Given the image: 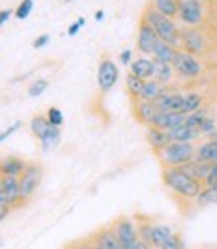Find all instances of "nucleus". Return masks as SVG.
Wrapping results in <instances>:
<instances>
[{
	"label": "nucleus",
	"mask_w": 217,
	"mask_h": 249,
	"mask_svg": "<svg viewBox=\"0 0 217 249\" xmlns=\"http://www.w3.org/2000/svg\"><path fill=\"white\" fill-rule=\"evenodd\" d=\"M177 4H179L177 18L185 26L195 28L197 24H201V20H203V2L201 0H177Z\"/></svg>",
	"instance_id": "obj_7"
},
{
	"label": "nucleus",
	"mask_w": 217,
	"mask_h": 249,
	"mask_svg": "<svg viewBox=\"0 0 217 249\" xmlns=\"http://www.w3.org/2000/svg\"><path fill=\"white\" fill-rule=\"evenodd\" d=\"M195 159L203 163H217V141L209 139V141L195 147Z\"/></svg>",
	"instance_id": "obj_23"
},
{
	"label": "nucleus",
	"mask_w": 217,
	"mask_h": 249,
	"mask_svg": "<svg viewBox=\"0 0 217 249\" xmlns=\"http://www.w3.org/2000/svg\"><path fill=\"white\" fill-rule=\"evenodd\" d=\"M129 249H153V247H151L149 243H145L143 239H139V241H135V243H133Z\"/></svg>",
	"instance_id": "obj_46"
},
{
	"label": "nucleus",
	"mask_w": 217,
	"mask_h": 249,
	"mask_svg": "<svg viewBox=\"0 0 217 249\" xmlns=\"http://www.w3.org/2000/svg\"><path fill=\"white\" fill-rule=\"evenodd\" d=\"M113 231V235L117 237V241L121 243L123 249H129L135 241H139V229H137V221L133 217H117V219L108 225Z\"/></svg>",
	"instance_id": "obj_5"
},
{
	"label": "nucleus",
	"mask_w": 217,
	"mask_h": 249,
	"mask_svg": "<svg viewBox=\"0 0 217 249\" xmlns=\"http://www.w3.org/2000/svg\"><path fill=\"white\" fill-rule=\"evenodd\" d=\"M185 117L187 115H183V113H157V117H155L153 123H151V127H157V129L169 133L175 127H179V124H183Z\"/></svg>",
	"instance_id": "obj_15"
},
{
	"label": "nucleus",
	"mask_w": 217,
	"mask_h": 249,
	"mask_svg": "<svg viewBox=\"0 0 217 249\" xmlns=\"http://www.w3.org/2000/svg\"><path fill=\"white\" fill-rule=\"evenodd\" d=\"M163 185L167 187L173 195H177L183 201H193L199 197L201 189H203V183L189 177L181 167H167L163 169Z\"/></svg>",
	"instance_id": "obj_1"
},
{
	"label": "nucleus",
	"mask_w": 217,
	"mask_h": 249,
	"mask_svg": "<svg viewBox=\"0 0 217 249\" xmlns=\"http://www.w3.org/2000/svg\"><path fill=\"white\" fill-rule=\"evenodd\" d=\"M20 181V201L22 205L26 201L33 199V195L38 191V187L42 183V165L38 161H28L24 173L18 177Z\"/></svg>",
	"instance_id": "obj_4"
},
{
	"label": "nucleus",
	"mask_w": 217,
	"mask_h": 249,
	"mask_svg": "<svg viewBox=\"0 0 217 249\" xmlns=\"http://www.w3.org/2000/svg\"><path fill=\"white\" fill-rule=\"evenodd\" d=\"M85 22H87V20H85V18L81 17L79 20H76V22H72V24L69 26V30H67V35H69V36H74V35H76V33H79V30H81V28L85 26Z\"/></svg>",
	"instance_id": "obj_41"
},
{
	"label": "nucleus",
	"mask_w": 217,
	"mask_h": 249,
	"mask_svg": "<svg viewBox=\"0 0 217 249\" xmlns=\"http://www.w3.org/2000/svg\"><path fill=\"white\" fill-rule=\"evenodd\" d=\"M14 17V8H4V10H0V26H4L8 22V18Z\"/></svg>",
	"instance_id": "obj_44"
},
{
	"label": "nucleus",
	"mask_w": 217,
	"mask_h": 249,
	"mask_svg": "<svg viewBox=\"0 0 217 249\" xmlns=\"http://www.w3.org/2000/svg\"><path fill=\"white\" fill-rule=\"evenodd\" d=\"M157 107H155V103H147V101H135L133 103V115L139 123L147 124V127H151L153 119L157 117Z\"/></svg>",
	"instance_id": "obj_16"
},
{
	"label": "nucleus",
	"mask_w": 217,
	"mask_h": 249,
	"mask_svg": "<svg viewBox=\"0 0 217 249\" xmlns=\"http://www.w3.org/2000/svg\"><path fill=\"white\" fill-rule=\"evenodd\" d=\"M161 38L157 36V33L147 24V22H139V30H137V49L141 54H153L155 46H157Z\"/></svg>",
	"instance_id": "obj_10"
},
{
	"label": "nucleus",
	"mask_w": 217,
	"mask_h": 249,
	"mask_svg": "<svg viewBox=\"0 0 217 249\" xmlns=\"http://www.w3.org/2000/svg\"><path fill=\"white\" fill-rule=\"evenodd\" d=\"M181 169H183V171H185V173H187L189 177H193V179H197V181L203 183V181H205V177L209 175L211 163H203V161H197V159H193V161H189V163L181 165Z\"/></svg>",
	"instance_id": "obj_22"
},
{
	"label": "nucleus",
	"mask_w": 217,
	"mask_h": 249,
	"mask_svg": "<svg viewBox=\"0 0 217 249\" xmlns=\"http://www.w3.org/2000/svg\"><path fill=\"white\" fill-rule=\"evenodd\" d=\"M49 40H51V36L49 35H40V36H36L35 38V42H33V49H42V46H46V44H49Z\"/></svg>",
	"instance_id": "obj_43"
},
{
	"label": "nucleus",
	"mask_w": 217,
	"mask_h": 249,
	"mask_svg": "<svg viewBox=\"0 0 217 249\" xmlns=\"http://www.w3.org/2000/svg\"><path fill=\"white\" fill-rule=\"evenodd\" d=\"M0 243H2V241H0Z\"/></svg>",
	"instance_id": "obj_51"
},
{
	"label": "nucleus",
	"mask_w": 217,
	"mask_h": 249,
	"mask_svg": "<svg viewBox=\"0 0 217 249\" xmlns=\"http://www.w3.org/2000/svg\"><path fill=\"white\" fill-rule=\"evenodd\" d=\"M95 18H97V20H99V22H101V20H103V18H105V12H103V10H99V12H97V14H95Z\"/></svg>",
	"instance_id": "obj_47"
},
{
	"label": "nucleus",
	"mask_w": 217,
	"mask_h": 249,
	"mask_svg": "<svg viewBox=\"0 0 217 249\" xmlns=\"http://www.w3.org/2000/svg\"><path fill=\"white\" fill-rule=\"evenodd\" d=\"M131 74H135L141 81H151L153 79V58L139 56L131 62Z\"/></svg>",
	"instance_id": "obj_20"
},
{
	"label": "nucleus",
	"mask_w": 217,
	"mask_h": 249,
	"mask_svg": "<svg viewBox=\"0 0 217 249\" xmlns=\"http://www.w3.org/2000/svg\"><path fill=\"white\" fill-rule=\"evenodd\" d=\"M28 127H30V133H33V135L38 139V141H40V139L44 137V133L49 131L51 124H49V119H46L44 113H36L33 119H30V124H28Z\"/></svg>",
	"instance_id": "obj_27"
},
{
	"label": "nucleus",
	"mask_w": 217,
	"mask_h": 249,
	"mask_svg": "<svg viewBox=\"0 0 217 249\" xmlns=\"http://www.w3.org/2000/svg\"><path fill=\"white\" fill-rule=\"evenodd\" d=\"M63 2H65V4H71V2H72V0H63Z\"/></svg>",
	"instance_id": "obj_49"
},
{
	"label": "nucleus",
	"mask_w": 217,
	"mask_h": 249,
	"mask_svg": "<svg viewBox=\"0 0 217 249\" xmlns=\"http://www.w3.org/2000/svg\"><path fill=\"white\" fill-rule=\"evenodd\" d=\"M173 69H175V74H179L181 79H187V81L197 79L201 71H203L197 56L191 53H185V51H177V56L173 60Z\"/></svg>",
	"instance_id": "obj_6"
},
{
	"label": "nucleus",
	"mask_w": 217,
	"mask_h": 249,
	"mask_svg": "<svg viewBox=\"0 0 217 249\" xmlns=\"http://www.w3.org/2000/svg\"><path fill=\"white\" fill-rule=\"evenodd\" d=\"M173 76H175V69L173 65H169V62H161L157 58H153V79L161 83V85H169L173 81Z\"/></svg>",
	"instance_id": "obj_19"
},
{
	"label": "nucleus",
	"mask_w": 217,
	"mask_h": 249,
	"mask_svg": "<svg viewBox=\"0 0 217 249\" xmlns=\"http://www.w3.org/2000/svg\"><path fill=\"white\" fill-rule=\"evenodd\" d=\"M125 87H127V95L131 97V101L135 103V101H141V92H143V87H145V81H141V79H137L135 74H127V83H125Z\"/></svg>",
	"instance_id": "obj_30"
},
{
	"label": "nucleus",
	"mask_w": 217,
	"mask_h": 249,
	"mask_svg": "<svg viewBox=\"0 0 217 249\" xmlns=\"http://www.w3.org/2000/svg\"><path fill=\"white\" fill-rule=\"evenodd\" d=\"M181 46L185 53H191V54H201L207 49V38L203 33H199L197 28L191 26H185L181 30Z\"/></svg>",
	"instance_id": "obj_9"
},
{
	"label": "nucleus",
	"mask_w": 217,
	"mask_h": 249,
	"mask_svg": "<svg viewBox=\"0 0 217 249\" xmlns=\"http://www.w3.org/2000/svg\"><path fill=\"white\" fill-rule=\"evenodd\" d=\"M20 127H22V123H20V121H17V123H14V124H10V127H8V129H4L2 133H0V143H4V141H6V139H8V137H12V135H14V133H17V131H18Z\"/></svg>",
	"instance_id": "obj_40"
},
{
	"label": "nucleus",
	"mask_w": 217,
	"mask_h": 249,
	"mask_svg": "<svg viewBox=\"0 0 217 249\" xmlns=\"http://www.w3.org/2000/svg\"><path fill=\"white\" fill-rule=\"evenodd\" d=\"M201 2H203V0H201Z\"/></svg>",
	"instance_id": "obj_50"
},
{
	"label": "nucleus",
	"mask_w": 217,
	"mask_h": 249,
	"mask_svg": "<svg viewBox=\"0 0 217 249\" xmlns=\"http://www.w3.org/2000/svg\"><path fill=\"white\" fill-rule=\"evenodd\" d=\"M2 195H4V201L12 209H17V207L22 205L18 177H2Z\"/></svg>",
	"instance_id": "obj_13"
},
{
	"label": "nucleus",
	"mask_w": 217,
	"mask_h": 249,
	"mask_svg": "<svg viewBox=\"0 0 217 249\" xmlns=\"http://www.w3.org/2000/svg\"><path fill=\"white\" fill-rule=\"evenodd\" d=\"M215 185H217V163H211L209 175L205 177V181H203V187H215Z\"/></svg>",
	"instance_id": "obj_39"
},
{
	"label": "nucleus",
	"mask_w": 217,
	"mask_h": 249,
	"mask_svg": "<svg viewBox=\"0 0 217 249\" xmlns=\"http://www.w3.org/2000/svg\"><path fill=\"white\" fill-rule=\"evenodd\" d=\"M10 211H12V207L8 203H0V221H4Z\"/></svg>",
	"instance_id": "obj_45"
},
{
	"label": "nucleus",
	"mask_w": 217,
	"mask_h": 249,
	"mask_svg": "<svg viewBox=\"0 0 217 249\" xmlns=\"http://www.w3.org/2000/svg\"><path fill=\"white\" fill-rule=\"evenodd\" d=\"M143 22H147L155 33H157V36L167 42V44H171L173 49H181V30L175 22V18H169L165 17V14L157 12L151 4H147V8L143 10Z\"/></svg>",
	"instance_id": "obj_2"
},
{
	"label": "nucleus",
	"mask_w": 217,
	"mask_h": 249,
	"mask_svg": "<svg viewBox=\"0 0 217 249\" xmlns=\"http://www.w3.org/2000/svg\"><path fill=\"white\" fill-rule=\"evenodd\" d=\"M119 81V67L115 65L113 58H101L99 62V69H97V83H99V89L101 92H108Z\"/></svg>",
	"instance_id": "obj_8"
},
{
	"label": "nucleus",
	"mask_w": 217,
	"mask_h": 249,
	"mask_svg": "<svg viewBox=\"0 0 217 249\" xmlns=\"http://www.w3.org/2000/svg\"><path fill=\"white\" fill-rule=\"evenodd\" d=\"M28 161L17 157V155H6L0 157V177H20L24 173Z\"/></svg>",
	"instance_id": "obj_12"
},
{
	"label": "nucleus",
	"mask_w": 217,
	"mask_h": 249,
	"mask_svg": "<svg viewBox=\"0 0 217 249\" xmlns=\"http://www.w3.org/2000/svg\"><path fill=\"white\" fill-rule=\"evenodd\" d=\"M201 105H203V99H201L199 92H187L183 95V115H191V113H197L201 111Z\"/></svg>",
	"instance_id": "obj_29"
},
{
	"label": "nucleus",
	"mask_w": 217,
	"mask_h": 249,
	"mask_svg": "<svg viewBox=\"0 0 217 249\" xmlns=\"http://www.w3.org/2000/svg\"><path fill=\"white\" fill-rule=\"evenodd\" d=\"M211 139H213V141H217V131H215V133L211 135Z\"/></svg>",
	"instance_id": "obj_48"
},
{
	"label": "nucleus",
	"mask_w": 217,
	"mask_h": 249,
	"mask_svg": "<svg viewBox=\"0 0 217 249\" xmlns=\"http://www.w3.org/2000/svg\"><path fill=\"white\" fill-rule=\"evenodd\" d=\"M207 115L203 113V111H197V113H191V115H187L185 117V124H189V127H195V129H199V124L203 123V119H205Z\"/></svg>",
	"instance_id": "obj_37"
},
{
	"label": "nucleus",
	"mask_w": 217,
	"mask_h": 249,
	"mask_svg": "<svg viewBox=\"0 0 217 249\" xmlns=\"http://www.w3.org/2000/svg\"><path fill=\"white\" fill-rule=\"evenodd\" d=\"M49 89V81L46 79H36L33 85L28 87V90H26V95H28V99H36V97H40L42 92Z\"/></svg>",
	"instance_id": "obj_32"
},
{
	"label": "nucleus",
	"mask_w": 217,
	"mask_h": 249,
	"mask_svg": "<svg viewBox=\"0 0 217 249\" xmlns=\"http://www.w3.org/2000/svg\"><path fill=\"white\" fill-rule=\"evenodd\" d=\"M65 249H95V247H92L90 237H85V239H79V241H72V243H69Z\"/></svg>",
	"instance_id": "obj_38"
},
{
	"label": "nucleus",
	"mask_w": 217,
	"mask_h": 249,
	"mask_svg": "<svg viewBox=\"0 0 217 249\" xmlns=\"http://www.w3.org/2000/svg\"><path fill=\"white\" fill-rule=\"evenodd\" d=\"M177 56V49H173L171 44H167L163 40L157 42V46H155V53H153V58H157L161 62H169V65H173V60Z\"/></svg>",
	"instance_id": "obj_25"
},
{
	"label": "nucleus",
	"mask_w": 217,
	"mask_h": 249,
	"mask_svg": "<svg viewBox=\"0 0 217 249\" xmlns=\"http://www.w3.org/2000/svg\"><path fill=\"white\" fill-rule=\"evenodd\" d=\"M215 131H217V124H215V121H213L211 117H205L203 123L199 124V133L205 135V137H211Z\"/></svg>",
	"instance_id": "obj_36"
},
{
	"label": "nucleus",
	"mask_w": 217,
	"mask_h": 249,
	"mask_svg": "<svg viewBox=\"0 0 217 249\" xmlns=\"http://www.w3.org/2000/svg\"><path fill=\"white\" fill-rule=\"evenodd\" d=\"M159 249H185L183 237L179 235V233H173V235H171V237H169V239L163 243V247H159Z\"/></svg>",
	"instance_id": "obj_35"
},
{
	"label": "nucleus",
	"mask_w": 217,
	"mask_h": 249,
	"mask_svg": "<svg viewBox=\"0 0 217 249\" xmlns=\"http://www.w3.org/2000/svg\"><path fill=\"white\" fill-rule=\"evenodd\" d=\"M159 113H181L183 111V95L177 90H165L163 95L155 101Z\"/></svg>",
	"instance_id": "obj_11"
},
{
	"label": "nucleus",
	"mask_w": 217,
	"mask_h": 249,
	"mask_svg": "<svg viewBox=\"0 0 217 249\" xmlns=\"http://www.w3.org/2000/svg\"><path fill=\"white\" fill-rule=\"evenodd\" d=\"M90 237V241H92V247L95 249H123L121 247V243L117 241V237L113 235V231H111V227H101V229H97L92 235H89Z\"/></svg>",
	"instance_id": "obj_14"
},
{
	"label": "nucleus",
	"mask_w": 217,
	"mask_h": 249,
	"mask_svg": "<svg viewBox=\"0 0 217 249\" xmlns=\"http://www.w3.org/2000/svg\"><path fill=\"white\" fill-rule=\"evenodd\" d=\"M173 229L169 227V225H163V223H157V221H153L151 223V235H149V245L153 249H159L163 247V243L173 235Z\"/></svg>",
	"instance_id": "obj_18"
},
{
	"label": "nucleus",
	"mask_w": 217,
	"mask_h": 249,
	"mask_svg": "<svg viewBox=\"0 0 217 249\" xmlns=\"http://www.w3.org/2000/svg\"><path fill=\"white\" fill-rule=\"evenodd\" d=\"M147 143H149V147L155 151V153H159L163 147H167L169 143V133L167 131H161V129H157V127H147Z\"/></svg>",
	"instance_id": "obj_21"
},
{
	"label": "nucleus",
	"mask_w": 217,
	"mask_h": 249,
	"mask_svg": "<svg viewBox=\"0 0 217 249\" xmlns=\"http://www.w3.org/2000/svg\"><path fill=\"white\" fill-rule=\"evenodd\" d=\"M119 60H121V65L131 67V62H133V51H129V49L121 51V54H119Z\"/></svg>",
	"instance_id": "obj_42"
},
{
	"label": "nucleus",
	"mask_w": 217,
	"mask_h": 249,
	"mask_svg": "<svg viewBox=\"0 0 217 249\" xmlns=\"http://www.w3.org/2000/svg\"><path fill=\"white\" fill-rule=\"evenodd\" d=\"M46 119H49L51 127H63V123H65V115L58 107H51L49 111H46Z\"/></svg>",
	"instance_id": "obj_33"
},
{
	"label": "nucleus",
	"mask_w": 217,
	"mask_h": 249,
	"mask_svg": "<svg viewBox=\"0 0 217 249\" xmlns=\"http://www.w3.org/2000/svg\"><path fill=\"white\" fill-rule=\"evenodd\" d=\"M157 159L163 169L167 167H181L195 159V145L193 143H169L157 153Z\"/></svg>",
	"instance_id": "obj_3"
},
{
	"label": "nucleus",
	"mask_w": 217,
	"mask_h": 249,
	"mask_svg": "<svg viewBox=\"0 0 217 249\" xmlns=\"http://www.w3.org/2000/svg\"><path fill=\"white\" fill-rule=\"evenodd\" d=\"M151 6L169 18H177V12H179L177 0H151Z\"/></svg>",
	"instance_id": "obj_26"
},
{
	"label": "nucleus",
	"mask_w": 217,
	"mask_h": 249,
	"mask_svg": "<svg viewBox=\"0 0 217 249\" xmlns=\"http://www.w3.org/2000/svg\"><path fill=\"white\" fill-rule=\"evenodd\" d=\"M199 207H205V205H213L217 203V185L215 187H203L199 193V197L195 199Z\"/></svg>",
	"instance_id": "obj_31"
},
{
	"label": "nucleus",
	"mask_w": 217,
	"mask_h": 249,
	"mask_svg": "<svg viewBox=\"0 0 217 249\" xmlns=\"http://www.w3.org/2000/svg\"><path fill=\"white\" fill-rule=\"evenodd\" d=\"M38 143H40V151L42 153L58 147V143H60V127H49V131L44 133V137L40 139Z\"/></svg>",
	"instance_id": "obj_28"
},
{
	"label": "nucleus",
	"mask_w": 217,
	"mask_h": 249,
	"mask_svg": "<svg viewBox=\"0 0 217 249\" xmlns=\"http://www.w3.org/2000/svg\"><path fill=\"white\" fill-rule=\"evenodd\" d=\"M33 6H35L33 0H22V2L18 4V8H14V18H17V20L28 18V14L33 12Z\"/></svg>",
	"instance_id": "obj_34"
},
{
	"label": "nucleus",
	"mask_w": 217,
	"mask_h": 249,
	"mask_svg": "<svg viewBox=\"0 0 217 249\" xmlns=\"http://www.w3.org/2000/svg\"><path fill=\"white\" fill-rule=\"evenodd\" d=\"M167 89H165V85H161V83H157L155 79H151V81H145V87H143V92H141V101H147V103H155L157 101L163 92H165Z\"/></svg>",
	"instance_id": "obj_24"
},
{
	"label": "nucleus",
	"mask_w": 217,
	"mask_h": 249,
	"mask_svg": "<svg viewBox=\"0 0 217 249\" xmlns=\"http://www.w3.org/2000/svg\"><path fill=\"white\" fill-rule=\"evenodd\" d=\"M199 137H201L199 129L189 127V124H185V123L175 127L173 131H169V141H173V143H193Z\"/></svg>",
	"instance_id": "obj_17"
}]
</instances>
